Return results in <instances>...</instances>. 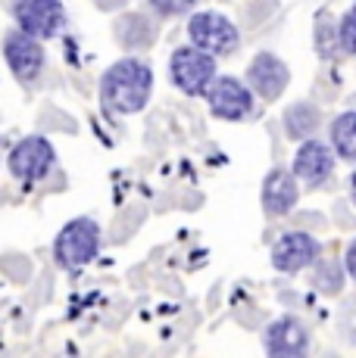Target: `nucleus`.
I'll return each instance as SVG.
<instances>
[{
	"label": "nucleus",
	"instance_id": "6ab92c4d",
	"mask_svg": "<svg viewBox=\"0 0 356 358\" xmlns=\"http://www.w3.org/2000/svg\"><path fill=\"white\" fill-rule=\"evenodd\" d=\"M153 3V10L160 13V16H182V13H188L191 6L197 3V0H150Z\"/></svg>",
	"mask_w": 356,
	"mask_h": 358
},
{
	"label": "nucleus",
	"instance_id": "f03ea898",
	"mask_svg": "<svg viewBox=\"0 0 356 358\" xmlns=\"http://www.w3.org/2000/svg\"><path fill=\"white\" fill-rule=\"evenodd\" d=\"M169 78L175 81L178 91H184L188 97L207 94L210 81L216 78V59L213 53L200 50V47H178L169 59Z\"/></svg>",
	"mask_w": 356,
	"mask_h": 358
},
{
	"label": "nucleus",
	"instance_id": "f257e3e1",
	"mask_svg": "<svg viewBox=\"0 0 356 358\" xmlns=\"http://www.w3.org/2000/svg\"><path fill=\"white\" fill-rule=\"evenodd\" d=\"M153 91V72L141 59H119L100 78V100L109 113L132 115L141 113Z\"/></svg>",
	"mask_w": 356,
	"mask_h": 358
},
{
	"label": "nucleus",
	"instance_id": "f8f14e48",
	"mask_svg": "<svg viewBox=\"0 0 356 358\" xmlns=\"http://www.w3.org/2000/svg\"><path fill=\"white\" fill-rule=\"evenodd\" d=\"M334 171V156L325 143L319 141H306L297 150V159H294V175L303 178L310 184H322L328 175Z\"/></svg>",
	"mask_w": 356,
	"mask_h": 358
},
{
	"label": "nucleus",
	"instance_id": "ddd939ff",
	"mask_svg": "<svg viewBox=\"0 0 356 358\" xmlns=\"http://www.w3.org/2000/svg\"><path fill=\"white\" fill-rule=\"evenodd\" d=\"M300 190H297V181H294L291 171L285 169H275L266 175V184H263V206L269 215H285V212L294 209L297 203Z\"/></svg>",
	"mask_w": 356,
	"mask_h": 358
},
{
	"label": "nucleus",
	"instance_id": "4468645a",
	"mask_svg": "<svg viewBox=\"0 0 356 358\" xmlns=\"http://www.w3.org/2000/svg\"><path fill=\"white\" fill-rule=\"evenodd\" d=\"M116 38L122 47L128 50H138V47H150L153 44V22L141 13H125V16L116 22Z\"/></svg>",
	"mask_w": 356,
	"mask_h": 358
},
{
	"label": "nucleus",
	"instance_id": "7ed1b4c3",
	"mask_svg": "<svg viewBox=\"0 0 356 358\" xmlns=\"http://www.w3.org/2000/svg\"><path fill=\"white\" fill-rule=\"evenodd\" d=\"M100 252V228L91 218H75L69 222L57 237L53 256L63 268H78L88 265L94 256Z\"/></svg>",
	"mask_w": 356,
	"mask_h": 358
},
{
	"label": "nucleus",
	"instance_id": "4be33fe9",
	"mask_svg": "<svg viewBox=\"0 0 356 358\" xmlns=\"http://www.w3.org/2000/svg\"><path fill=\"white\" fill-rule=\"evenodd\" d=\"M350 190H353V203H356V171H353V178H350Z\"/></svg>",
	"mask_w": 356,
	"mask_h": 358
},
{
	"label": "nucleus",
	"instance_id": "412c9836",
	"mask_svg": "<svg viewBox=\"0 0 356 358\" xmlns=\"http://www.w3.org/2000/svg\"><path fill=\"white\" fill-rule=\"evenodd\" d=\"M125 0H97V6H104V10H116V6H122Z\"/></svg>",
	"mask_w": 356,
	"mask_h": 358
},
{
	"label": "nucleus",
	"instance_id": "2eb2a0df",
	"mask_svg": "<svg viewBox=\"0 0 356 358\" xmlns=\"http://www.w3.org/2000/svg\"><path fill=\"white\" fill-rule=\"evenodd\" d=\"M322 115L316 106H310V103H297V106H291L285 113V131L287 137H294V141H303V137H310L313 131L319 128Z\"/></svg>",
	"mask_w": 356,
	"mask_h": 358
},
{
	"label": "nucleus",
	"instance_id": "a211bd4d",
	"mask_svg": "<svg viewBox=\"0 0 356 358\" xmlns=\"http://www.w3.org/2000/svg\"><path fill=\"white\" fill-rule=\"evenodd\" d=\"M341 47H344L347 53H356V6L344 16V22H341Z\"/></svg>",
	"mask_w": 356,
	"mask_h": 358
},
{
	"label": "nucleus",
	"instance_id": "9d476101",
	"mask_svg": "<svg viewBox=\"0 0 356 358\" xmlns=\"http://www.w3.org/2000/svg\"><path fill=\"white\" fill-rule=\"evenodd\" d=\"M287 78H291V75H287V66L278 57H272V53H259V57L250 63V69H247L250 87L263 100H278L282 97V91L287 87Z\"/></svg>",
	"mask_w": 356,
	"mask_h": 358
},
{
	"label": "nucleus",
	"instance_id": "20e7f679",
	"mask_svg": "<svg viewBox=\"0 0 356 358\" xmlns=\"http://www.w3.org/2000/svg\"><path fill=\"white\" fill-rule=\"evenodd\" d=\"M188 34H191V44L213 53V57L231 53L238 47V29L222 13H194L188 22Z\"/></svg>",
	"mask_w": 356,
	"mask_h": 358
},
{
	"label": "nucleus",
	"instance_id": "39448f33",
	"mask_svg": "<svg viewBox=\"0 0 356 358\" xmlns=\"http://www.w3.org/2000/svg\"><path fill=\"white\" fill-rule=\"evenodd\" d=\"M53 169V147L47 137H25L13 147L10 153V171L16 181L22 184H35L41 178H47Z\"/></svg>",
	"mask_w": 356,
	"mask_h": 358
},
{
	"label": "nucleus",
	"instance_id": "6e6552de",
	"mask_svg": "<svg viewBox=\"0 0 356 358\" xmlns=\"http://www.w3.org/2000/svg\"><path fill=\"white\" fill-rule=\"evenodd\" d=\"M207 100H210V109L219 115V119H228V122H241L250 115L253 109V97L250 91L241 85L238 78H213L207 87Z\"/></svg>",
	"mask_w": 356,
	"mask_h": 358
},
{
	"label": "nucleus",
	"instance_id": "1a4fd4ad",
	"mask_svg": "<svg viewBox=\"0 0 356 358\" xmlns=\"http://www.w3.org/2000/svg\"><path fill=\"white\" fill-rule=\"evenodd\" d=\"M319 256V243L303 231H291L272 246V265L285 274H294L300 268L313 265Z\"/></svg>",
	"mask_w": 356,
	"mask_h": 358
},
{
	"label": "nucleus",
	"instance_id": "9b49d317",
	"mask_svg": "<svg viewBox=\"0 0 356 358\" xmlns=\"http://www.w3.org/2000/svg\"><path fill=\"white\" fill-rule=\"evenodd\" d=\"M306 343H310V336H306V327L297 318H282L266 330V352L269 355H300L306 352Z\"/></svg>",
	"mask_w": 356,
	"mask_h": 358
},
{
	"label": "nucleus",
	"instance_id": "aec40b11",
	"mask_svg": "<svg viewBox=\"0 0 356 358\" xmlns=\"http://www.w3.org/2000/svg\"><path fill=\"white\" fill-rule=\"evenodd\" d=\"M344 262H347V271H350V278L356 280V240L350 246H347V256H344Z\"/></svg>",
	"mask_w": 356,
	"mask_h": 358
},
{
	"label": "nucleus",
	"instance_id": "423d86ee",
	"mask_svg": "<svg viewBox=\"0 0 356 358\" xmlns=\"http://www.w3.org/2000/svg\"><path fill=\"white\" fill-rule=\"evenodd\" d=\"M19 29L35 38H53L66 22V10L60 0H16L13 3Z\"/></svg>",
	"mask_w": 356,
	"mask_h": 358
},
{
	"label": "nucleus",
	"instance_id": "dca6fc26",
	"mask_svg": "<svg viewBox=\"0 0 356 358\" xmlns=\"http://www.w3.org/2000/svg\"><path fill=\"white\" fill-rule=\"evenodd\" d=\"M331 143L341 159L356 162V113H344L331 122Z\"/></svg>",
	"mask_w": 356,
	"mask_h": 358
},
{
	"label": "nucleus",
	"instance_id": "0eeeda50",
	"mask_svg": "<svg viewBox=\"0 0 356 358\" xmlns=\"http://www.w3.org/2000/svg\"><path fill=\"white\" fill-rule=\"evenodd\" d=\"M4 57H6V66L10 72L16 75L22 85L35 81L44 69V50L35 41V34L29 31H10L4 38Z\"/></svg>",
	"mask_w": 356,
	"mask_h": 358
},
{
	"label": "nucleus",
	"instance_id": "f3484780",
	"mask_svg": "<svg viewBox=\"0 0 356 358\" xmlns=\"http://www.w3.org/2000/svg\"><path fill=\"white\" fill-rule=\"evenodd\" d=\"M316 284H319L325 293H338V290H341V265H334V262H322Z\"/></svg>",
	"mask_w": 356,
	"mask_h": 358
}]
</instances>
